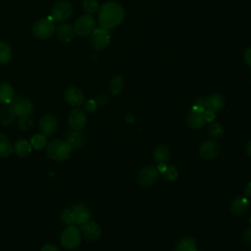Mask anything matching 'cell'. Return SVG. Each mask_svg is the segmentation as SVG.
I'll use <instances>...</instances> for the list:
<instances>
[{
	"label": "cell",
	"instance_id": "cell-17",
	"mask_svg": "<svg viewBox=\"0 0 251 251\" xmlns=\"http://www.w3.org/2000/svg\"><path fill=\"white\" fill-rule=\"evenodd\" d=\"M204 115L202 112H197L194 110H191L188 113L187 116V124L188 126L193 129H199L201 128L205 124Z\"/></svg>",
	"mask_w": 251,
	"mask_h": 251
},
{
	"label": "cell",
	"instance_id": "cell-8",
	"mask_svg": "<svg viewBox=\"0 0 251 251\" xmlns=\"http://www.w3.org/2000/svg\"><path fill=\"white\" fill-rule=\"evenodd\" d=\"M158 176L159 172L156 168L152 166H146L140 170L137 176V180L141 186L149 187L157 181Z\"/></svg>",
	"mask_w": 251,
	"mask_h": 251
},
{
	"label": "cell",
	"instance_id": "cell-34",
	"mask_svg": "<svg viewBox=\"0 0 251 251\" xmlns=\"http://www.w3.org/2000/svg\"><path fill=\"white\" fill-rule=\"evenodd\" d=\"M32 126V121L29 119V117H22L20 118L18 122V127L21 130H28Z\"/></svg>",
	"mask_w": 251,
	"mask_h": 251
},
{
	"label": "cell",
	"instance_id": "cell-41",
	"mask_svg": "<svg viewBox=\"0 0 251 251\" xmlns=\"http://www.w3.org/2000/svg\"><path fill=\"white\" fill-rule=\"evenodd\" d=\"M107 102V96L106 95H104V94H102V95H100L98 98H97V104L98 105H104L105 103Z\"/></svg>",
	"mask_w": 251,
	"mask_h": 251
},
{
	"label": "cell",
	"instance_id": "cell-30",
	"mask_svg": "<svg viewBox=\"0 0 251 251\" xmlns=\"http://www.w3.org/2000/svg\"><path fill=\"white\" fill-rule=\"evenodd\" d=\"M208 133L212 138H221L224 135V127L219 123H213L209 126Z\"/></svg>",
	"mask_w": 251,
	"mask_h": 251
},
{
	"label": "cell",
	"instance_id": "cell-23",
	"mask_svg": "<svg viewBox=\"0 0 251 251\" xmlns=\"http://www.w3.org/2000/svg\"><path fill=\"white\" fill-rule=\"evenodd\" d=\"M154 160L157 163H167L170 158V149L165 144L157 145L153 152Z\"/></svg>",
	"mask_w": 251,
	"mask_h": 251
},
{
	"label": "cell",
	"instance_id": "cell-2",
	"mask_svg": "<svg viewBox=\"0 0 251 251\" xmlns=\"http://www.w3.org/2000/svg\"><path fill=\"white\" fill-rule=\"evenodd\" d=\"M71 145L63 139H54L47 145L46 153L48 157L56 162L66 161L71 155Z\"/></svg>",
	"mask_w": 251,
	"mask_h": 251
},
{
	"label": "cell",
	"instance_id": "cell-22",
	"mask_svg": "<svg viewBox=\"0 0 251 251\" xmlns=\"http://www.w3.org/2000/svg\"><path fill=\"white\" fill-rule=\"evenodd\" d=\"M75 30L74 27L70 24H61L57 28V36L60 40L68 42L74 36Z\"/></svg>",
	"mask_w": 251,
	"mask_h": 251
},
{
	"label": "cell",
	"instance_id": "cell-39",
	"mask_svg": "<svg viewBox=\"0 0 251 251\" xmlns=\"http://www.w3.org/2000/svg\"><path fill=\"white\" fill-rule=\"evenodd\" d=\"M40 251H59L57 247H55L54 245H51V244H46L44 245Z\"/></svg>",
	"mask_w": 251,
	"mask_h": 251
},
{
	"label": "cell",
	"instance_id": "cell-20",
	"mask_svg": "<svg viewBox=\"0 0 251 251\" xmlns=\"http://www.w3.org/2000/svg\"><path fill=\"white\" fill-rule=\"evenodd\" d=\"M15 97V91L13 86L8 82L0 83V102L9 104Z\"/></svg>",
	"mask_w": 251,
	"mask_h": 251
},
{
	"label": "cell",
	"instance_id": "cell-28",
	"mask_svg": "<svg viewBox=\"0 0 251 251\" xmlns=\"http://www.w3.org/2000/svg\"><path fill=\"white\" fill-rule=\"evenodd\" d=\"M12 56L11 47L8 43L4 41H0V64H6L9 62Z\"/></svg>",
	"mask_w": 251,
	"mask_h": 251
},
{
	"label": "cell",
	"instance_id": "cell-38",
	"mask_svg": "<svg viewBox=\"0 0 251 251\" xmlns=\"http://www.w3.org/2000/svg\"><path fill=\"white\" fill-rule=\"evenodd\" d=\"M244 240L251 244V226L247 227L244 231Z\"/></svg>",
	"mask_w": 251,
	"mask_h": 251
},
{
	"label": "cell",
	"instance_id": "cell-18",
	"mask_svg": "<svg viewBox=\"0 0 251 251\" xmlns=\"http://www.w3.org/2000/svg\"><path fill=\"white\" fill-rule=\"evenodd\" d=\"M66 141L71 145L72 149H77L84 144V136L80 130H71L66 135Z\"/></svg>",
	"mask_w": 251,
	"mask_h": 251
},
{
	"label": "cell",
	"instance_id": "cell-45",
	"mask_svg": "<svg viewBox=\"0 0 251 251\" xmlns=\"http://www.w3.org/2000/svg\"><path fill=\"white\" fill-rule=\"evenodd\" d=\"M134 121V117L131 114H128L126 117V122L127 123H132Z\"/></svg>",
	"mask_w": 251,
	"mask_h": 251
},
{
	"label": "cell",
	"instance_id": "cell-25",
	"mask_svg": "<svg viewBox=\"0 0 251 251\" xmlns=\"http://www.w3.org/2000/svg\"><path fill=\"white\" fill-rule=\"evenodd\" d=\"M13 152V145L5 134L0 133V158H6Z\"/></svg>",
	"mask_w": 251,
	"mask_h": 251
},
{
	"label": "cell",
	"instance_id": "cell-6",
	"mask_svg": "<svg viewBox=\"0 0 251 251\" xmlns=\"http://www.w3.org/2000/svg\"><path fill=\"white\" fill-rule=\"evenodd\" d=\"M95 20L90 15L81 16L78 18L74 25L75 32L79 36H86L93 32L95 29Z\"/></svg>",
	"mask_w": 251,
	"mask_h": 251
},
{
	"label": "cell",
	"instance_id": "cell-44",
	"mask_svg": "<svg viewBox=\"0 0 251 251\" xmlns=\"http://www.w3.org/2000/svg\"><path fill=\"white\" fill-rule=\"evenodd\" d=\"M246 153L251 157V140L246 145Z\"/></svg>",
	"mask_w": 251,
	"mask_h": 251
},
{
	"label": "cell",
	"instance_id": "cell-13",
	"mask_svg": "<svg viewBox=\"0 0 251 251\" xmlns=\"http://www.w3.org/2000/svg\"><path fill=\"white\" fill-rule=\"evenodd\" d=\"M220 153L219 144L214 140H206L199 146V154L202 158L207 160L215 159Z\"/></svg>",
	"mask_w": 251,
	"mask_h": 251
},
{
	"label": "cell",
	"instance_id": "cell-37",
	"mask_svg": "<svg viewBox=\"0 0 251 251\" xmlns=\"http://www.w3.org/2000/svg\"><path fill=\"white\" fill-rule=\"evenodd\" d=\"M244 60L249 67H251V48H248L244 52Z\"/></svg>",
	"mask_w": 251,
	"mask_h": 251
},
{
	"label": "cell",
	"instance_id": "cell-46",
	"mask_svg": "<svg viewBox=\"0 0 251 251\" xmlns=\"http://www.w3.org/2000/svg\"><path fill=\"white\" fill-rule=\"evenodd\" d=\"M174 251H179V250H177V249H176V250H174Z\"/></svg>",
	"mask_w": 251,
	"mask_h": 251
},
{
	"label": "cell",
	"instance_id": "cell-4",
	"mask_svg": "<svg viewBox=\"0 0 251 251\" xmlns=\"http://www.w3.org/2000/svg\"><path fill=\"white\" fill-rule=\"evenodd\" d=\"M55 31L54 21L51 16L37 21L32 26V33L39 39L49 38Z\"/></svg>",
	"mask_w": 251,
	"mask_h": 251
},
{
	"label": "cell",
	"instance_id": "cell-24",
	"mask_svg": "<svg viewBox=\"0 0 251 251\" xmlns=\"http://www.w3.org/2000/svg\"><path fill=\"white\" fill-rule=\"evenodd\" d=\"M15 117H16V115H15L11 105L4 106L0 110V123L4 126L11 125L14 122Z\"/></svg>",
	"mask_w": 251,
	"mask_h": 251
},
{
	"label": "cell",
	"instance_id": "cell-21",
	"mask_svg": "<svg viewBox=\"0 0 251 251\" xmlns=\"http://www.w3.org/2000/svg\"><path fill=\"white\" fill-rule=\"evenodd\" d=\"M31 144L25 139H18L13 145V151L20 157H25L31 152Z\"/></svg>",
	"mask_w": 251,
	"mask_h": 251
},
{
	"label": "cell",
	"instance_id": "cell-10",
	"mask_svg": "<svg viewBox=\"0 0 251 251\" xmlns=\"http://www.w3.org/2000/svg\"><path fill=\"white\" fill-rule=\"evenodd\" d=\"M86 114L80 108H75L68 116L69 126L74 130H81L86 125Z\"/></svg>",
	"mask_w": 251,
	"mask_h": 251
},
{
	"label": "cell",
	"instance_id": "cell-14",
	"mask_svg": "<svg viewBox=\"0 0 251 251\" xmlns=\"http://www.w3.org/2000/svg\"><path fill=\"white\" fill-rule=\"evenodd\" d=\"M74 219H75V224L81 226L82 224L86 223L90 219V211L88 208L83 205V204H75L71 208Z\"/></svg>",
	"mask_w": 251,
	"mask_h": 251
},
{
	"label": "cell",
	"instance_id": "cell-26",
	"mask_svg": "<svg viewBox=\"0 0 251 251\" xmlns=\"http://www.w3.org/2000/svg\"><path fill=\"white\" fill-rule=\"evenodd\" d=\"M176 249L179 251H197L196 241L192 237L181 238L176 245Z\"/></svg>",
	"mask_w": 251,
	"mask_h": 251
},
{
	"label": "cell",
	"instance_id": "cell-3",
	"mask_svg": "<svg viewBox=\"0 0 251 251\" xmlns=\"http://www.w3.org/2000/svg\"><path fill=\"white\" fill-rule=\"evenodd\" d=\"M81 240V234L79 229L75 226H69L63 230L60 236L61 244L67 249L76 248Z\"/></svg>",
	"mask_w": 251,
	"mask_h": 251
},
{
	"label": "cell",
	"instance_id": "cell-15",
	"mask_svg": "<svg viewBox=\"0 0 251 251\" xmlns=\"http://www.w3.org/2000/svg\"><path fill=\"white\" fill-rule=\"evenodd\" d=\"M64 97L67 103L71 106H79L84 101V96L82 91L76 87L67 88L64 93Z\"/></svg>",
	"mask_w": 251,
	"mask_h": 251
},
{
	"label": "cell",
	"instance_id": "cell-40",
	"mask_svg": "<svg viewBox=\"0 0 251 251\" xmlns=\"http://www.w3.org/2000/svg\"><path fill=\"white\" fill-rule=\"evenodd\" d=\"M167 168H168V165H167V163H158V167H157V170H158V172L159 173H161V174H163L166 170H167Z\"/></svg>",
	"mask_w": 251,
	"mask_h": 251
},
{
	"label": "cell",
	"instance_id": "cell-1",
	"mask_svg": "<svg viewBox=\"0 0 251 251\" xmlns=\"http://www.w3.org/2000/svg\"><path fill=\"white\" fill-rule=\"evenodd\" d=\"M125 18L123 7L117 2H107L99 10L98 20L101 27L110 29L118 26Z\"/></svg>",
	"mask_w": 251,
	"mask_h": 251
},
{
	"label": "cell",
	"instance_id": "cell-9",
	"mask_svg": "<svg viewBox=\"0 0 251 251\" xmlns=\"http://www.w3.org/2000/svg\"><path fill=\"white\" fill-rule=\"evenodd\" d=\"M91 44L96 50H103L110 42V34L108 29L104 27H98L91 33Z\"/></svg>",
	"mask_w": 251,
	"mask_h": 251
},
{
	"label": "cell",
	"instance_id": "cell-5",
	"mask_svg": "<svg viewBox=\"0 0 251 251\" xmlns=\"http://www.w3.org/2000/svg\"><path fill=\"white\" fill-rule=\"evenodd\" d=\"M11 106L16 117H28L33 111L32 102L25 96H16L11 101Z\"/></svg>",
	"mask_w": 251,
	"mask_h": 251
},
{
	"label": "cell",
	"instance_id": "cell-31",
	"mask_svg": "<svg viewBox=\"0 0 251 251\" xmlns=\"http://www.w3.org/2000/svg\"><path fill=\"white\" fill-rule=\"evenodd\" d=\"M60 218H61V221L63 222V224H65L67 226H74V224H75V219H74V215H73V212H72L71 208L65 209L61 213Z\"/></svg>",
	"mask_w": 251,
	"mask_h": 251
},
{
	"label": "cell",
	"instance_id": "cell-11",
	"mask_svg": "<svg viewBox=\"0 0 251 251\" xmlns=\"http://www.w3.org/2000/svg\"><path fill=\"white\" fill-rule=\"evenodd\" d=\"M80 234L87 241H96L101 236L100 226L95 222H86L80 226Z\"/></svg>",
	"mask_w": 251,
	"mask_h": 251
},
{
	"label": "cell",
	"instance_id": "cell-16",
	"mask_svg": "<svg viewBox=\"0 0 251 251\" xmlns=\"http://www.w3.org/2000/svg\"><path fill=\"white\" fill-rule=\"evenodd\" d=\"M205 103H206V109L212 110L214 112H219L224 108L226 100L222 94L215 93L206 97Z\"/></svg>",
	"mask_w": 251,
	"mask_h": 251
},
{
	"label": "cell",
	"instance_id": "cell-27",
	"mask_svg": "<svg viewBox=\"0 0 251 251\" xmlns=\"http://www.w3.org/2000/svg\"><path fill=\"white\" fill-rule=\"evenodd\" d=\"M31 146L36 150H41L47 145V137L43 133H36L31 137Z\"/></svg>",
	"mask_w": 251,
	"mask_h": 251
},
{
	"label": "cell",
	"instance_id": "cell-19",
	"mask_svg": "<svg viewBox=\"0 0 251 251\" xmlns=\"http://www.w3.org/2000/svg\"><path fill=\"white\" fill-rule=\"evenodd\" d=\"M249 207V201L245 197H237L230 204V211L235 216L243 215Z\"/></svg>",
	"mask_w": 251,
	"mask_h": 251
},
{
	"label": "cell",
	"instance_id": "cell-29",
	"mask_svg": "<svg viewBox=\"0 0 251 251\" xmlns=\"http://www.w3.org/2000/svg\"><path fill=\"white\" fill-rule=\"evenodd\" d=\"M123 84H124V81H123V77L121 75H115L111 82H110V91L113 95H117L121 92L122 88H123Z\"/></svg>",
	"mask_w": 251,
	"mask_h": 251
},
{
	"label": "cell",
	"instance_id": "cell-7",
	"mask_svg": "<svg viewBox=\"0 0 251 251\" xmlns=\"http://www.w3.org/2000/svg\"><path fill=\"white\" fill-rule=\"evenodd\" d=\"M73 14V6L68 1L57 2L51 10V17L54 22H64Z\"/></svg>",
	"mask_w": 251,
	"mask_h": 251
},
{
	"label": "cell",
	"instance_id": "cell-36",
	"mask_svg": "<svg viewBox=\"0 0 251 251\" xmlns=\"http://www.w3.org/2000/svg\"><path fill=\"white\" fill-rule=\"evenodd\" d=\"M215 113H216V112H214V111H212V110L206 109V110L204 111V113H203L205 121H206V122H213V121L215 120V118H216V114H215Z\"/></svg>",
	"mask_w": 251,
	"mask_h": 251
},
{
	"label": "cell",
	"instance_id": "cell-32",
	"mask_svg": "<svg viewBox=\"0 0 251 251\" xmlns=\"http://www.w3.org/2000/svg\"><path fill=\"white\" fill-rule=\"evenodd\" d=\"M177 175V170L174 166H168L167 170L162 174V176L168 181H174L175 179H176Z\"/></svg>",
	"mask_w": 251,
	"mask_h": 251
},
{
	"label": "cell",
	"instance_id": "cell-42",
	"mask_svg": "<svg viewBox=\"0 0 251 251\" xmlns=\"http://www.w3.org/2000/svg\"><path fill=\"white\" fill-rule=\"evenodd\" d=\"M195 105H197V106H200V107H202V108H204L205 110H206V103H205V98H198L196 101H195V103H194Z\"/></svg>",
	"mask_w": 251,
	"mask_h": 251
},
{
	"label": "cell",
	"instance_id": "cell-35",
	"mask_svg": "<svg viewBox=\"0 0 251 251\" xmlns=\"http://www.w3.org/2000/svg\"><path fill=\"white\" fill-rule=\"evenodd\" d=\"M96 107H97V103L96 101L94 100H87L85 103H84V108L87 112L91 113V112H94L96 110Z\"/></svg>",
	"mask_w": 251,
	"mask_h": 251
},
{
	"label": "cell",
	"instance_id": "cell-12",
	"mask_svg": "<svg viewBox=\"0 0 251 251\" xmlns=\"http://www.w3.org/2000/svg\"><path fill=\"white\" fill-rule=\"evenodd\" d=\"M39 126H40L41 132L44 135L50 136L58 128V120L55 116H53L51 114H45L40 119Z\"/></svg>",
	"mask_w": 251,
	"mask_h": 251
},
{
	"label": "cell",
	"instance_id": "cell-33",
	"mask_svg": "<svg viewBox=\"0 0 251 251\" xmlns=\"http://www.w3.org/2000/svg\"><path fill=\"white\" fill-rule=\"evenodd\" d=\"M83 9L88 15L95 13L98 10V3L96 0H84L83 1Z\"/></svg>",
	"mask_w": 251,
	"mask_h": 251
},
{
	"label": "cell",
	"instance_id": "cell-43",
	"mask_svg": "<svg viewBox=\"0 0 251 251\" xmlns=\"http://www.w3.org/2000/svg\"><path fill=\"white\" fill-rule=\"evenodd\" d=\"M245 194L251 198V181H249L245 186Z\"/></svg>",
	"mask_w": 251,
	"mask_h": 251
},
{
	"label": "cell",
	"instance_id": "cell-47",
	"mask_svg": "<svg viewBox=\"0 0 251 251\" xmlns=\"http://www.w3.org/2000/svg\"><path fill=\"white\" fill-rule=\"evenodd\" d=\"M250 223H251V219H250Z\"/></svg>",
	"mask_w": 251,
	"mask_h": 251
}]
</instances>
